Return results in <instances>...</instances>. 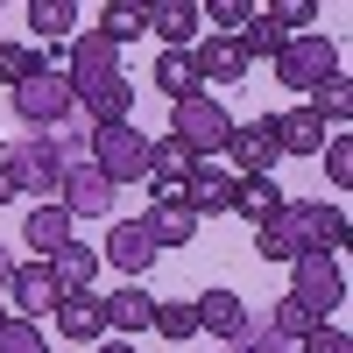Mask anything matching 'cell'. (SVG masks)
Returning <instances> with one entry per match:
<instances>
[{"label": "cell", "instance_id": "6da1fadb", "mask_svg": "<svg viewBox=\"0 0 353 353\" xmlns=\"http://www.w3.org/2000/svg\"><path fill=\"white\" fill-rule=\"evenodd\" d=\"M85 156H92V128L71 113V121H57V128H36L8 163H14V176H21V198H43V205H50L57 184H64V170H78Z\"/></svg>", "mask_w": 353, "mask_h": 353}, {"label": "cell", "instance_id": "7a4b0ae2", "mask_svg": "<svg viewBox=\"0 0 353 353\" xmlns=\"http://www.w3.org/2000/svg\"><path fill=\"white\" fill-rule=\"evenodd\" d=\"M149 141H156V134H141L134 121L92 128V156H85V163H92L113 191H121V184H149Z\"/></svg>", "mask_w": 353, "mask_h": 353}, {"label": "cell", "instance_id": "3957f363", "mask_svg": "<svg viewBox=\"0 0 353 353\" xmlns=\"http://www.w3.org/2000/svg\"><path fill=\"white\" fill-rule=\"evenodd\" d=\"M170 134L184 141L191 156H205V163H212V156L226 149V134H233V113H226V106H219L212 92H198V99H184V106H176V121H170Z\"/></svg>", "mask_w": 353, "mask_h": 353}, {"label": "cell", "instance_id": "277c9868", "mask_svg": "<svg viewBox=\"0 0 353 353\" xmlns=\"http://www.w3.org/2000/svg\"><path fill=\"white\" fill-rule=\"evenodd\" d=\"M332 71H339V50L318 36V28H311V36H290V43H283V57H276V78L290 85V92H318Z\"/></svg>", "mask_w": 353, "mask_h": 353}, {"label": "cell", "instance_id": "5b68a950", "mask_svg": "<svg viewBox=\"0 0 353 353\" xmlns=\"http://www.w3.org/2000/svg\"><path fill=\"white\" fill-rule=\"evenodd\" d=\"M254 254H261V261H297V254H318V248H311V205H304V198H283V212L254 226Z\"/></svg>", "mask_w": 353, "mask_h": 353}, {"label": "cell", "instance_id": "8992f818", "mask_svg": "<svg viewBox=\"0 0 353 353\" xmlns=\"http://www.w3.org/2000/svg\"><path fill=\"white\" fill-rule=\"evenodd\" d=\"M219 156L233 163V176H269L283 163V149H276V113H261V121H233V134H226Z\"/></svg>", "mask_w": 353, "mask_h": 353}, {"label": "cell", "instance_id": "52a82bcc", "mask_svg": "<svg viewBox=\"0 0 353 353\" xmlns=\"http://www.w3.org/2000/svg\"><path fill=\"white\" fill-rule=\"evenodd\" d=\"M290 297H297L311 318H325V311H339V297H346V276H339V261L332 254H297L290 261Z\"/></svg>", "mask_w": 353, "mask_h": 353}, {"label": "cell", "instance_id": "ba28073f", "mask_svg": "<svg viewBox=\"0 0 353 353\" xmlns=\"http://www.w3.org/2000/svg\"><path fill=\"white\" fill-rule=\"evenodd\" d=\"M14 113L28 121V134H36V128H57V121H71V113H78V99H71L64 71H43V78L14 85Z\"/></svg>", "mask_w": 353, "mask_h": 353}, {"label": "cell", "instance_id": "9c48e42d", "mask_svg": "<svg viewBox=\"0 0 353 353\" xmlns=\"http://www.w3.org/2000/svg\"><path fill=\"white\" fill-rule=\"evenodd\" d=\"M191 311H198V332H212V339H226V346H241V339L261 325V318H254L241 297H233V290H205Z\"/></svg>", "mask_w": 353, "mask_h": 353}, {"label": "cell", "instance_id": "30bf717a", "mask_svg": "<svg viewBox=\"0 0 353 353\" xmlns=\"http://www.w3.org/2000/svg\"><path fill=\"white\" fill-rule=\"evenodd\" d=\"M50 205H64L71 219H106V212H113V184H106L92 163H78V170H64V184H57Z\"/></svg>", "mask_w": 353, "mask_h": 353}, {"label": "cell", "instance_id": "8fae6325", "mask_svg": "<svg viewBox=\"0 0 353 353\" xmlns=\"http://www.w3.org/2000/svg\"><path fill=\"white\" fill-rule=\"evenodd\" d=\"M64 85L71 92H85V85H99V78H121V50H113L106 36H92V28H85V36L71 43V57H64Z\"/></svg>", "mask_w": 353, "mask_h": 353}, {"label": "cell", "instance_id": "7c38bea8", "mask_svg": "<svg viewBox=\"0 0 353 353\" xmlns=\"http://www.w3.org/2000/svg\"><path fill=\"white\" fill-rule=\"evenodd\" d=\"M50 283H57V297H92V276H99V248H85V241H71V248H57L50 261Z\"/></svg>", "mask_w": 353, "mask_h": 353}, {"label": "cell", "instance_id": "4fadbf2b", "mask_svg": "<svg viewBox=\"0 0 353 353\" xmlns=\"http://www.w3.org/2000/svg\"><path fill=\"white\" fill-rule=\"evenodd\" d=\"M99 261H113L121 276H141V269L156 261V241L141 233V219H113V226H106V254H99Z\"/></svg>", "mask_w": 353, "mask_h": 353}, {"label": "cell", "instance_id": "5bb4252c", "mask_svg": "<svg viewBox=\"0 0 353 353\" xmlns=\"http://www.w3.org/2000/svg\"><path fill=\"white\" fill-rule=\"evenodd\" d=\"M8 304H14L8 318H28V325H36L43 311H57V283H50V269H43V261H21V269H14Z\"/></svg>", "mask_w": 353, "mask_h": 353}, {"label": "cell", "instance_id": "9a60e30c", "mask_svg": "<svg viewBox=\"0 0 353 353\" xmlns=\"http://www.w3.org/2000/svg\"><path fill=\"white\" fill-rule=\"evenodd\" d=\"M184 205H191V219H198V212H233V170L198 163V170L184 176Z\"/></svg>", "mask_w": 353, "mask_h": 353}, {"label": "cell", "instance_id": "2e32d148", "mask_svg": "<svg viewBox=\"0 0 353 353\" xmlns=\"http://www.w3.org/2000/svg\"><path fill=\"white\" fill-rule=\"evenodd\" d=\"M99 318H106V332H149V318H156V297L141 283H121L113 297L99 304Z\"/></svg>", "mask_w": 353, "mask_h": 353}, {"label": "cell", "instance_id": "e0dca14e", "mask_svg": "<svg viewBox=\"0 0 353 353\" xmlns=\"http://www.w3.org/2000/svg\"><path fill=\"white\" fill-rule=\"evenodd\" d=\"M191 64H198V85H241V78H248L241 50H233V43H219V36L191 43Z\"/></svg>", "mask_w": 353, "mask_h": 353}, {"label": "cell", "instance_id": "ac0fdd59", "mask_svg": "<svg viewBox=\"0 0 353 353\" xmlns=\"http://www.w3.org/2000/svg\"><path fill=\"white\" fill-rule=\"evenodd\" d=\"M276 149H283V156H318V149H325V121H318L311 106L276 113Z\"/></svg>", "mask_w": 353, "mask_h": 353}, {"label": "cell", "instance_id": "d6986e66", "mask_svg": "<svg viewBox=\"0 0 353 353\" xmlns=\"http://www.w3.org/2000/svg\"><path fill=\"white\" fill-rule=\"evenodd\" d=\"M21 241H28V248H36V254L50 261L57 248H71V212H64V205H36V212L21 219Z\"/></svg>", "mask_w": 353, "mask_h": 353}, {"label": "cell", "instance_id": "ffe728a7", "mask_svg": "<svg viewBox=\"0 0 353 353\" xmlns=\"http://www.w3.org/2000/svg\"><path fill=\"white\" fill-rule=\"evenodd\" d=\"M156 92H163L170 106H184V99L205 92V85H198V64H191V50H163V57H156Z\"/></svg>", "mask_w": 353, "mask_h": 353}, {"label": "cell", "instance_id": "44dd1931", "mask_svg": "<svg viewBox=\"0 0 353 353\" xmlns=\"http://www.w3.org/2000/svg\"><path fill=\"white\" fill-rule=\"evenodd\" d=\"M149 28H156L170 50H191L205 21H198V8H191V0H156V8H149Z\"/></svg>", "mask_w": 353, "mask_h": 353}, {"label": "cell", "instance_id": "7402d4cb", "mask_svg": "<svg viewBox=\"0 0 353 353\" xmlns=\"http://www.w3.org/2000/svg\"><path fill=\"white\" fill-rule=\"evenodd\" d=\"M233 212H241L248 226L276 219V212H283V191H276V176H233Z\"/></svg>", "mask_w": 353, "mask_h": 353}, {"label": "cell", "instance_id": "603a6c76", "mask_svg": "<svg viewBox=\"0 0 353 353\" xmlns=\"http://www.w3.org/2000/svg\"><path fill=\"white\" fill-rule=\"evenodd\" d=\"M141 233H149V241H156V254H163V248H191L198 219H191V205H149V219H141Z\"/></svg>", "mask_w": 353, "mask_h": 353}, {"label": "cell", "instance_id": "cb8c5ba5", "mask_svg": "<svg viewBox=\"0 0 353 353\" xmlns=\"http://www.w3.org/2000/svg\"><path fill=\"white\" fill-rule=\"evenodd\" d=\"M43 71H57V57L43 43H0V85H28Z\"/></svg>", "mask_w": 353, "mask_h": 353}, {"label": "cell", "instance_id": "d4e9b609", "mask_svg": "<svg viewBox=\"0 0 353 353\" xmlns=\"http://www.w3.org/2000/svg\"><path fill=\"white\" fill-rule=\"evenodd\" d=\"M57 332L92 346V339L106 332V318H99V297H57Z\"/></svg>", "mask_w": 353, "mask_h": 353}, {"label": "cell", "instance_id": "484cf974", "mask_svg": "<svg viewBox=\"0 0 353 353\" xmlns=\"http://www.w3.org/2000/svg\"><path fill=\"white\" fill-rule=\"evenodd\" d=\"M141 28H149V8H141V0H113V8H99V28H92V36H106L113 50H121V43L141 36Z\"/></svg>", "mask_w": 353, "mask_h": 353}, {"label": "cell", "instance_id": "4316f807", "mask_svg": "<svg viewBox=\"0 0 353 353\" xmlns=\"http://www.w3.org/2000/svg\"><path fill=\"white\" fill-rule=\"evenodd\" d=\"M198 163H205V156H191L176 134H156V141H149V176H170V184H184Z\"/></svg>", "mask_w": 353, "mask_h": 353}, {"label": "cell", "instance_id": "83f0119b", "mask_svg": "<svg viewBox=\"0 0 353 353\" xmlns=\"http://www.w3.org/2000/svg\"><path fill=\"white\" fill-rule=\"evenodd\" d=\"M28 28H36L43 50H50V43H64L78 28V8H71V0H28Z\"/></svg>", "mask_w": 353, "mask_h": 353}, {"label": "cell", "instance_id": "f1b7e54d", "mask_svg": "<svg viewBox=\"0 0 353 353\" xmlns=\"http://www.w3.org/2000/svg\"><path fill=\"white\" fill-rule=\"evenodd\" d=\"M283 43H290V36H283V28H276L269 14H261V8H254V21L241 28V36H233V50H241V64H254V57H283Z\"/></svg>", "mask_w": 353, "mask_h": 353}, {"label": "cell", "instance_id": "f546056e", "mask_svg": "<svg viewBox=\"0 0 353 353\" xmlns=\"http://www.w3.org/2000/svg\"><path fill=\"white\" fill-rule=\"evenodd\" d=\"M261 325H269V332H276L283 346H297L304 332H318V325H325V318H311V311H304L297 297H283V304H269V318H261Z\"/></svg>", "mask_w": 353, "mask_h": 353}, {"label": "cell", "instance_id": "4dcf8cb0", "mask_svg": "<svg viewBox=\"0 0 353 353\" xmlns=\"http://www.w3.org/2000/svg\"><path fill=\"white\" fill-rule=\"evenodd\" d=\"M311 113H318V121H332V128L353 121V85H346V71H332V78L311 92Z\"/></svg>", "mask_w": 353, "mask_h": 353}, {"label": "cell", "instance_id": "1f68e13d", "mask_svg": "<svg viewBox=\"0 0 353 353\" xmlns=\"http://www.w3.org/2000/svg\"><path fill=\"white\" fill-rule=\"evenodd\" d=\"M304 205H311V198H304ZM311 248H318V254H339V248H346V212H339L332 198L311 205Z\"/></svg>", "mask_w": 353, "mask_h": 353}, {"label": "cell", "instance_id": "d6a6232c", "mask_svg": "<svg viewBox=\"0 0 353 353\" xmlns=\"http://www.w3.org/2000/svg\"><path fill=\"white\" fill-rule=\"evenodd\" d=\"M198 21H212V36L233 43V36L254 21V8H248V0H212V8H198Z\"/></svg>", "mask_w": 353, "mask_h": 353}, {"label": "cell", "instance_id": "836d02e7", "mask_svg": "<svg viewBox=\"0 0 353 353\" xmlns=\"http://www.w3.org/2000/svg\"><path fill=\"white\" fill-rule=\"evenodd\" d=\"M156 339H198V311L191 304H156Z\"/></svg>", "mask_w": 353, "mask_h": 353}, {"label": "cell", "instance_id": "e575fe53", "mask_svg": "<svg viewBox=\"0 0 353 353\" xmlns=\"http://www.w3.org/2000/svg\"><path fill=\"white\" fill-rule=\"evenodd\" d=\"M0 353H50V339H43V325H28V318H8V325H0Z\"/></svg>", "mask_w": 353, "mask_h": 353}, {"label": "cell", "instance_id": "d590c367", "mask_svg": "<svg viewBox=\"0 0 353 353\" xmlns=\"http://www.w3.org/2000/svg\"><path fill=\"white\" fill-rule=\"evenodd\" d=\"M318 156H325V176L346 191V184H353V134H325V149H318Z\"/></svg>", "mask_w": 353, "mask_h": 353}, {"label": "cell", "instance_id": "8d00e7d4", "mask_svg": "<svg viewBox=\"0 0 353 353\" xmlns=\"http://www.w3.org/2000/svg\"><path fill=\"white\" fill-rule=\"evenodd\" d=\"M261 14H269L283 36H311V21H318V8H311V0H283V8H261Z\"/></svg>", "mask_w": 353, "mask_h": 353}, {"label": "cell", "instance_id": "74e56055", "mask_svg": "<svg viewBox=\"0 0 353 353\" xmlns=\"http://www.w3.org/2000/svg\"><path fill=\"white\" fill-rule=\"evenodd\" d=\"M297 346H304V353H353V339H346L339 325H318V332H304Z\"/></svg>", "mask_w": 353, "mask_h": 353}, {"label": "cell", "instance_id": "f35d334b", "mask_svg": "<svg viewBox=\"0 0 353 353\" xmlns=\"http://www.w3.org/2000/svg\"><path fill=\"white\" fill-rule=\"evenodd\" d=\"M233 353H290V346H283V339H276L269 325H254V332H248L241 346H233Z\"/></svg>", "mask_w": 353, "mask_h": 353}, {"label": "cell", "instance_id": "ab89813d", "mask_svg": "<svg viewBox=\"0 0 353 353\" xmlns=\"http://www.w3.org/2000/svg\"><path fill=\"white\" fill-rule=\"evenodd\" d=\"M149 205H184V184H170V176H149Z\"/></svg>", "mask_w": 353, "mask_h": 353}, {"label": "cell", "instance_id": "60d3db41", "mask_svg": "<svg viewBox=\"0 0 353 353\" xmlns=\"http://www.w3.org/2000/svg\"><path fill=\"white\" fill-rule=\"evenodd\" d=\"M14 198H21V176H14L8 156H0V205H14Z\"/></svg>", "mask_w": 353, "mask_h": 353}, {"label": "cell", "instance_id": "b9f144b4", "mask_svg": "<svg viewBox=\"0 0 353 353\" xmlns=\"http://www.w3.org/2000/svg\"><path fill=\"white\" fill-rule=\"evenodd\" d=\"M14 269H21V261H14L8 248H0V304H8V290H14Z\"/></svg>", "mask_w": 353, "mask_h": 353}, {"label": "cell", "instance_id": "7bdbcfd3", "mask_svg": "<svg viewBox=\"0 0 353 353\" xmlns=\"http://www.w3.org/2000/svg\"><path fill=\"white\" fill-rule=\"evenodd\" d=\"M99 353H134V346H128V339H106V346H99Z\"/></svg>", "mask_w": 353, "mask_h": 353}, {"label": "cell", "instance_id": "ee69618b", "mask_svg": "<svg viewBox=\"0 0 353 353\" xmlns=\"http://www.w3.org/2000/svg\"><path fill=\"white\" fill-rule=\"evenodd\" d=\"M0 325H8V304H0Z\"/></svg>", "mask_w": 353, "mask_h": 353}]
</instances>
